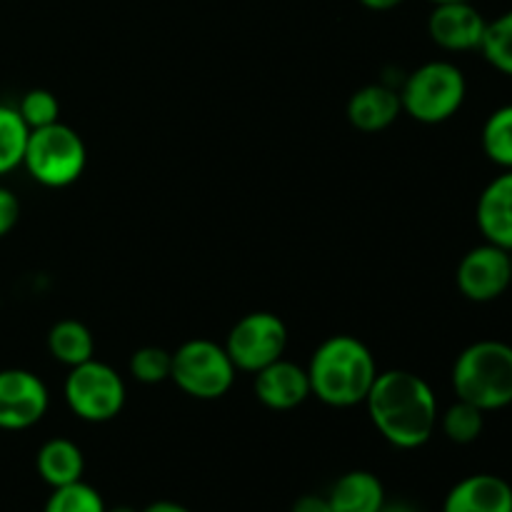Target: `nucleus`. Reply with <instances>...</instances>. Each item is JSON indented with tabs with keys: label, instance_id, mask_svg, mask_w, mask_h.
Listing matches in <instances>:
<instances>
[{
	"label": "nucleus",
	"instance_id": "31",
	"mask_svg": "<svg viewBox=\"0 0 512 512\" xmlns=\"http://www.w3.org/2000/svg\"><path fill=\"white\" fill-rule=\"evenodd\" d=\"M105 512H140V510L130 508V505H118V508H108Z\"/></svg>",
	"mask_w": 512,
	"mask_h": 512
},
{
	"label": "nucleus",
	"instance_id": "1",
	"mask_svg": "<svg viewBox=\"0 0 512 512\" xmlns=\"http://www.w3.org/2000/svg\"><path fill=\"white\" fill-rule=\"evenodd\" d=\"M363 405L385 443L398 450L423 448L438 430V398L428 380L413 370L378 373Z\"/></svg>",
	"mask_w": 512,
	"mask_h": 512
},
{
	"label": "nucleus",
	"instance_id": "6",
	"mask_svg": "<svg viewBox=\"0 0 512 512\" xmlns=\"http://www.w3.org/2000/svg\"><path fill=\"white\" fill-rule=\"evenodd\" d=\"M235 365L223 343L208 338L185 340L173 353L170 380L195 400H220L235 383Z\"/></svg>",
	"mask_w": 512,
	"mask_h": 512
},
{
	"label": "nucleus",
	"instance_id": "12",
	"mask_svg": "<svg viewBox=\"0 0 512 512\" xmlns=\"http://www.w3.org/2000/svg\"><path fill=\"white\" fill-rule=\"evenodd\" d=\"M253 390L260 405L275 410V413H288V410L300 408L310 398L308 370L293 360L280 358L255 373Z\"/></svg>",
	"mask_w": 512,
	"mask_h": 512
},
{
	"label": "nucleus",
	"instance_id": "7",
	"mask_svg": "<svg viewBox=\"0 0 512 512\" xmlns=\"http://www.w3.org/2000/svg\"><path fill=\"white\" fill-rule=\"evenodd\" d=\"M63 398L75 418L100 425L110 423L123 413L128 388L118 370L93 358L70 368L63 383Z\"/></svg>",
	"mask_w": 512,
	"mask_h": 512
},
{
	"label": "nucleus",
	"instance_id": "13",
	"mask_svg": "<svg viewBox=\"0 0 512 512\" xmlns=\"http://www.w3.org/2000/svg\"><path fill=\"white\" fill-rule=\"evenodd\" d=\"M475 223L485 243L512 250V170L495 175L475 203Z\"/></svg>",
	"mask_w": 512,
	"mask_h": 512
},
{
	"label": "nucleus",
	"instance_id": "3",
	"mask_svg": "<svg viewBox=\"0 0 512 512\" xmlns=\"http://www.w3.org/2000/svg\"><path fill=\"white\" fill-rule=\"evenodd\" d=\"M458 400L475 405L483 413L512 405V345L505 340H478L460 350L450 373Z\"/></svg>",
	"mask_w": 512,
	"mask_h": 512
},
{
	"label": "nucleus",
	"instance_id": "10",
	"mask_svg": "<svg viewBox=\"0 0 512 512\" xmlns=\"http://www.w3.org/2000/svg\"><path fill=\"white\" fill-rule=\"evenodd\" d=\"M50 408L48 385L25 368L0 370V430H28L45 418Z\"/></svg>",
	"mask_w": 512,
	"mask_h": 512
},
{
	"label": "nucleus",
	"instance_id": "28",
	"mask_svg": "<svg viewBox=\"0 0 512 512\" xmlns=\"http://www.w3.org/2000/svg\"><path fill=\"white\" fill-rule=\"evenodd\" d=\"M363 8L375 10V13H388V10H395L398 5H403L405 0H358Z\"/></svg>",
	"mask_w": 512,
	"mask_h": 512
},
{
	"label": "nucleus",
	"instance_id": "19",
	"mask_svg": "<svg viewBox=\"0 0 512 512\" xmlns=\"http://www.w3.org/2000/svg\"><path fill=\"white\" fill-rule=\"evenodd\" d=\"M480 145L485 158L500 170H512V103L500 105L480 130Z\"/></svg>",
	"mask_w": 512,
	"mask_h": 512
},
{
	"label": "nucleus",
	"instance_id": "14",
	"mask_svg": "<svg viewBox=\"0 0 512 512\" xmlns=\"http://www.w3.org/2000/svg\"><path fill=\"white\" fill-rule=\"evenodd\" d=\"M443 512H512V485L493 473L468 475L445 495Z\"/></svg>",
	"mask_w": 512,
	"mask_h": 512
},
{
	"label": "nucleus",
	"instance_id": "18",
	"mask_svg": "<svg viewBox=\"0 0 512 512\" xmlns=\"http://www.w3.org/2000/svg\"><path fill=\"white\" fill-rule=\"evenodd\" d=\"M48 350L65 368H75L95 358V338L88 325L75 318H65L50 328Z\"/></svg>",
	"mask_w": 512,
	"mask_h": 512
},
{
	"label": "nucleus",
	"instance_id": "21",
	"mask_svg": "<svg viewBox=\"0 0 512 512\" xmlns=\"http://www.w3.org/2000/svg\"><path fill=\"white\" fill-rule=\"evenodd\" d=\"M485 415L488 413H483V410L475 408V405L455 398V403L450 405L445 413H440L438 428L443 430V435L450 443L470 445L483 435Z\"/></svg>",
	"mask_w": 512,
	"mask_h": 512
},
{
	"label": "nucleus",
	"instance_id": "23",
	"mask_svg": "<svg viewBox=\"0 0 512 512\" xmlns=\"http://www.w3.org/2000/svg\"><path fill=\"white\" fill-rule=\"evenodd\" d=\"M108 505H105L103 495L88 485L85 480H78V483L63 485V488H53L48 503H45L43 512H105Z\"/></svg>",
	"mask_w": 512,
	"mask_h": 512
},
{
	"label": "nucleus",
	"instance_id": "5",
	"mask_svg": "<svg viewBox=\"0 0 512 512\" xmlns=\"http://www.w3.org/2000/svg\"><path fill=\"white\" fill-rule=\"evenodd\" d=\"M88 165V145L68 123H53L30 130L23 168L43 188H70Z\"/></svg>",
	"mask_w": 512,
	"mask_h": 512
},
{
	"label": "nucleus",
	"instance_id": "11",
	"mask_svg": "<svg viewBox=\"0 0 512 512\" xmlns=\"http://www.w3.org/2000/svg\"><path fill=\"white\" fill-rule=\"evenodd\" d=\"M488 18L475 3H438L428 15V35L445 53H473L483 43Z\"/></svg>",
	"mask_w": 512,
	"mask_h": 512
},
{
	"label": "nucleus",
	"instance_id": "33",
	"mask_svg": "<svg viewBox=\"0 0 512 512\" xmlns=\"http://www.w3.org/2000/svg\"><path fill=\"white\" fill-rule=\"evenodd\" d=\"M510 273H512V250H510Z\"/></svg>",
	"mask_w": 512,
	"mask_h": 512
},
{
	"label": "nucleus",
	"instance_id": "24",
	"mask_svg": "<svg viewBox=\"0 0 512 512\" xmlns=\"http://www.w3.org/2000/svg\"><path fill=\"white\" fill-rule=\"evenodd\" d=\"M170 368H173V353L160 345H143L130 355L128 370L138 383L160 385L170 380Z\"/></svg>",
	"mask_w": 512,
	"mask_h": 512
},
{
	"label": "nucleus",
	"instance_id": "25",
	"mask_svg": "<svg viewBox=\"0 0 512 512\" xmlns=\"http://www.w3.org/2000/svg\"><path fill=\"white\" fill-rule=\"evenodd\" d=\"M23 118V123L30 130L45 128V125H53L60 120V103L50 90L45 88H33L20 98V103L15 105Z\"/></svg>",
	"mask_w": 512,
	"mask_h": 512
},
{
	"label": "nucleus",
	"instance_id": "26",
	"mask_svg": "<svg viewBox=\"0 0 512 512\" xmlns=\"http://www.w3.org/2000/svg\"><path fill=\"white\" fill-rule=\"evenodd\" d=\"M20 218V200L15 198L13 190L0 185V238L10 233L18 225Z\"/></svg>",
	"mask_w": 512,
	"mask_h": 512
},
{
	"label": "nucleus",
	"instance_id": "22",
	"mask_svg": "<svg viewBox=\"0 0 512 512\" xmlns=\"http://www.w3.org/2000/svg\"><path fill=\"white\" fill-rule=\"evenodd\" d=\"M478 53L488 60L490 68L512 78V8L488 20Z\"/></svg>",
	"mask_w": 512,
	"mask_h": 512
},
{
	"label": "nucleus",
	"instance_id": "2",
	"mask_svg": "<svg viewBox=\"0 0 512 512\" xmlns=\"http://www.w3.org/2000/svg\"><path fill=\"white\" fill-rule=\"evenodd\" d=\"M305 370L310 395L338 410L363 405L380 373L373 350L360 338L345 333L325 338Z\"/></svg>",
	"mask_w": 512,
	"mask_h": 512
},
{
	"label": "nucleus",
	"instance_id": "9",
	"mask_svg": "<svg viewBox=\"0 0 512 512\" xmlns=\"http://www.w3.org/2000/svg\"><path fill=\"white\" fill-rule=\"evenodd\" d=\"M455 285L470 303H493L512 288L510 250L493 243H480L460 258Z\"/></svg>",
	"mask_w": 512,
	"mask_h": 512
},
{
	"label": "nucleus",
	"instance_id": "27",
	"mask_svg": "<svg viewBox=\"0 0 512 512\" xmlns=\"http://www.w3.org/2000/svg\"><path fill=\"white\" fill-rule=\"evenodd\" d=\"M290 512H333L328 495H303L293 503Z\"/></svg>",
	"mask_w": 512,
	"mask_h": 512
},
{
	"label": "nucleus",
	"instance_id": "17",
	"mask_svg": "<svg viewBox=\"0 0 512 512\" xmlns=\"http://www.w3.org/2000/svg\"><path fill=\"white\" fill-rule=\"evenodd\" d=\"M35 470L45 485L63 488V485L83 480L85 455L80 445L70 438H50L40 445L35 455Z\"/></svg>",
	"mask_w": 512,
	"mask_h": 512
},
{
	"label": "nucleus",
	"instance_id": "16",
	"mask_svg": "<svg viewBox=\"0 0 512 512\" xmlns=\"http://www.w3.org/2000/svg\"><path fill=\"white\" fill-rule=\"evenodd\" d=\"M333 512H378L388 500L383 480L370 470H350L328 490Z\"/></svg>",
	"mask_w": 512,
	"mask_h": 512
},
{
	"label": "nucleus",
	"instance_id": "29",
	"mask_svg": "<svg viewBox=\"0 0 512 512\" xmlns=\"http://www.w3.org/2000/svg\"><path fill=\"white\" fill-rule=\"evenodd\" d=\"M140 512H193V510H188L185 505L175 503V500H155V503H150L148 508L140 510Z\"/></svg>",
	"mask_w": 512,
	"mask_h": 512
},
{
	"label": "nucleus",
	"instance_id": "32",
	"mask_svg": "<svg viewBox=\"0 0 512 512\" xmlns=\"http://www.w3.org/2000/svg\"><path fill=\"white\" fill-rule=\"evenodd\" d=\"M430 3L433 5H438V3H475V0H430Z\"/></svg>",
	"mask_w": 512,
	"mask_h": 512
},
{
	"label": "nucleus",
	"instance_id": "30",
	"mask_svg": "<svg viewBox=\"0 0 512 512\" xmlns=\"http://www.w3.org/2000/svg\"><path fill=\"white\" fill-rule=\"evenodd\" d=\"M378 512H420V510L413 508L410 503H403V500H395V503L385 500V505Z\"/></svg>",
	"mask_w": 512,
	"mask_h": 512
},
{
	"label": "nucleus",
	"instance_id": "4",
	"mask_svg": "<svg viewBox=\"0 0 512 512\" xmlns=\"http://www.w3.org/2000/svg\"><path fill=\"white\" fill-rule=\"evenodd\" d=\"M403 113L423 125L448 123L460 113L468 98V78L450 60H428L403 80Z\"/></svg>",
	"mask_w": 512,
	"mask_h": 512
},
{
	"label": "nucleus",
	"instance_id": "8",
	"mask_svg": "<svg viewBox=\"0 0 512 512\" xmlns=\"http://www.w3.org/2000/svg\"><path fill=\"white\" fill-rule=\"evenodd\" d=\"M223 345L238 373L255 375L275 360L285 358L288 325L280 315L270 313V310H255V313L243 315L230 328Z\"/></svg>",
	"mask_w": 512,
	"mask_h": 512
},
{
	"label": "nucleus",
	"instance_id": "20",
	"mask_svg": "<svg viewBox=\"0 0 512 512\" xmlns=\"http://www.w3.org/2000/svg\"><path fill=\"white\" fill-rule=\"evenodd\" d=\"M28 135L30 128L23 123L18 108L0 103V178L23 168Z\"/></svg>",
	"mask_w": 512,
	"mask_h": 512
},
{
	"label": "nucleus",
	"instance_id": "15",
	"mask_svg": "<svg viewBox=\"0 0 512 512\" xmlns=\"http://www.w3.org/2000/svg\"><path fill=\"white\" fill-rule=\"evenodd\" d=\"M400 113V93L385 83L363 85L345 105V118L360 133H383L400 118Z\"/></svg>",
	"mask_w": 512,
	"mask_h": 512
}]
</instances>
